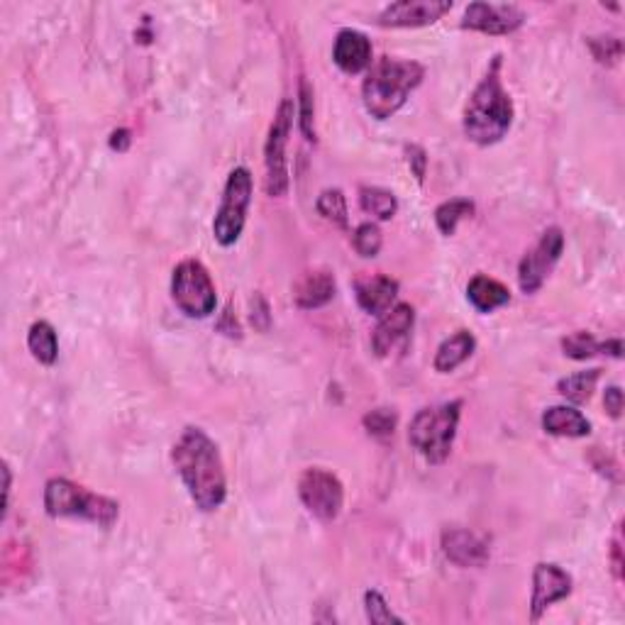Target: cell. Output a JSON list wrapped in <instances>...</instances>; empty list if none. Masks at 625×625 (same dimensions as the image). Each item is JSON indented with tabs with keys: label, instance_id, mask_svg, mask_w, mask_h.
<instances>
[{
	"label": "cell",
	"instance_id": "ac0fdd59",
	"mask_svg": "<svg viewBox=\"0 0 625 625\" xmlns=\"http://www.w3.org/2000/svg\"><path fill=\"white\" fill-rule=\"evenodd\" d=\"M357 303L362 311L369 315H384L389 308H394V301L398 296V281L391 276L376 274L369 279H359L355 284Z\"/></svg>",
	"mask_w": 625,
	"mask_h": 625
},
{
	"label": "cell",
	"instance_id": "44dd1931",
	"mask_svg": "<svg viewBox=\"0 0 625 625\" xmlns=\"http://www.w3.org/2000/svg\"><path fill=\"white\" fill-rule=\"evenodd\" d=\"M467 298L479 313H494L496 308L506 306L511 301V291L501 284V281L491 279V276L477 274L467 286Z\"/></svg>",
	"mask_w": 625,
	"mask_h": 625
},
{
	"label": "cell",
	"instance_id": "74e56055",
	"mask_svg": "<svg viewBox=\"0 0 625 625\" xmlns=\"http://www.w3.org/2000/svg\"><path fill=\"white\" fill-rule=\"evenodd\" d=\"M613 569H616V577L621 579V540L613 542Z\"/></svg>",
	"mask_w": 625,
	"mask_h": 625
},
{
	"label": "cell",
	"instance_id": "f1b7e54d",
	"mask_svg": "<svg viewBox=\"0 0 625 625\" xmlns=\"http://www.w3.org/2000/svg\"><path fill=\"white\" fill-rule=\"evenodd\" d=\"M364 608H367L369 623H374V625L403 623V618H398L396 613L391 611L389 604H386L384 596H381L379 591H367V594H364Z\"/></svg>",
	"mask_w": 625,
	"mask_h": 625
},
{
	"label": "cell",
	"instance_id": "f546056e",
	"mask_svg": "<svg viewBox=\"0 0 625 625\" xmlns=\"http://www.w3.org/2000/svg\"><path fill=\"white\" fill-rule=\"evenodd\" d=\"M364 428L374 438H389V435H394L396 428V413L389 411V408H376V411L364 416Z\"/></svg>",
	"mask_w": 625,
	"mask_h": 625
},
{
	"label": "cell",
	"instance_id": "1f68e13d",
	"mask_svg": "<svg viewBox=\"0 0 625 625\" xmlns=\"http://www.w3.org/2000/svg\"><path fill=\"white\" fill-rule=\"evenodd\" d=\"M313 91L306 81H301V132L306 135L308 142H315V127H313Z\"/></svg>",
	"mask_w": 625,
	"mask_h": 625
},
{
	"label": "cell",
	"instance_id": "836d02e7",
	"mask_svg": "<svg viewBox=\"0 0 625 625\" xmlns=\"http://www.w3.org/2000/svg\"><path fill=\"white\" fill-rule=\"evenodd\" d=\"M604 406L611 418H621L623 416V391L621 386H608L604 394Z\"/></svg>",
	"mask_w": 625,
	"mask_h": 625
},
{
	"label": "cell",
	"instance_id": "7c38bea8",
	"mask_svg": "<svg viewBox=\"0 0 625 625\" xmlns=\"http://www.w3.org/2000/svg\"><path fill=\"white\" fill-rule=\"evenodd\" d=\"M572 594V577L552 562L535 564L533 572V599H530V618L540 621L542 613L557 601Z\"/></svg>",
	"mask_w": 625,
	"mask_h": 625
},
{
	"label": "cell",
	"instance_id": "484cf974",
	"mask_svg": "<svg viewBox=\"0 0 625 625\" xmlns=\"http://www.w3.org/2000/svg\"><path fill=\"white\" fill-rule=\"evenodd\" d=\"M315 208L337 228H347V223H350V218H347V198L340 188H325L318 196V201H315Z\"/></svg>",
	"mask_w": 625,
	"mask_h": 625
},
{
	"label": "cell",
	"instance_id": "e575fe53",
	"mask_svg": "<svg viewBox=\"0 0 625 625\" xmlns=\"http://www.w3.org/2000/svg\"><path fill=\"white\" fill-rule=\"evenodd\" d=\"M259 318H262V325H264V330L269 328V306H267V301H264L262 296H254V301H252V323H254V328H257L259 325Z\"/></svg>",
	"mask_w": 625,
	"mask_h": 625
},
{
	"label": "cell",
	"instance_id": "8992f818",
	"mask_svg": "<svg viewBox=\"0 0 625 625\" xmlns=\"http://www.w3.org/2000/svg\"><path fill=\"white\" fill-rule=\"evenodd\" d=\"M171 298L188 318H208L215 313L218 296L208 269L198 259H184L171 276Z\"/></svg>",
	"mask_w": 625,
	"mask_h": 625
},
{
	"label": "cell",
	"instance_id": "9c48e42d",
	"mask_svg": "<svg viewBox=\"0 0 625 625\" xmlns=\"http://www.w3.org/2000/svg\"><path fill=\"white\" fill-rule=\"evenodd\" d=\"M298 496H301L303 506L323 523H333L340 516L342 503H345L342 481L333 472H325L320 467L306 469L301 474V479H298Z\"/></svg>",
	"mask_w": 625,
	"mask_h": 625
},
{
	"label": "cell",
	"instance_id": "4dcf8cb0",
	"mask_svg": "<svg viewBox=\"0 0 625 625\" xmlns=\"http://www.w3.org/2000/svg\"><path fill=\"white\" fill-rule=\"evenodd\" d=\"M589 44L596 62L601 64H616L623 54V42L618 37H594Z\"/></svg>",
	"mask_w": 625,
	"mask_h": 625
},
{
	"label": "cell",
	"instance_id": "8d00e7d4",
	"mask_svg": "<svg viewBox=\"0 0 625 625\" xmlns=\"http://www.w3.org/2000/svg\"><path fill=\"white\" fill-rule=\"evenodd\" d=\"M3 477H5V486H3V516L8 513V503H10V486H13V479H10V467L5 464L3 467Z\"/></svg>",
	"mask_w": 625,
	"mask_h": 625
},
{
	"label": "cell",
	"instance_id": "e0dca14e",
	"mask_svg": "<svg viewBox=\"0 0 625 625\" xmlns=\"http://www.w3.org/2000/svg\"><path fill=\"white\" fill-rule=\"evenodd\" d=\"M335 276L328 269H313L298 276L293 284V303L303 311H313V308H323L335 298Z\"/></svg>",
	"mask_w": 625,
	"mask_h": 625
},
{
	"label": "cell",
	"instance_id": "277c9868",
	"mask_svg": "<svg viewBox=\"0 0 625 625\" xmlns=\"http://www.w3.org/2000/svg\"><path fill=\"white\" fill-rule=\"evenodd\" d=\"M44 511L52 518H81L110 528L120 516L118 501L86 491L69 479H49L44 486Z\"/></svg>",
	"mask_w": 625,
	"mask_h": 625
},
{
	"label": "cell",
	"instance_id": "8fae6325",
	"mask_svg": "<svg viewBox=\"0 0 625 625\" xmlns=\"http://www.w3.org/2000/svg\"><path fill=\"white\" fill-rule=\"evenodd\" d=\"M525 22V13L518 5L508 3H472L464 10L462 27L472 32H484V35L501 37L516 32Z\"/></svg>",
	"mask_w": 625,
	"mask_h": 625
},
{
	"label": "cell",
	"instance_id": "7402d4cb",
	"mask_svg": "<svg viewBox=\"0 0 625 625\" xmlns=\"http://www.w3.org/2000/svg\"><path fill=\"white\" fill-rule=\"evenodd\" d=\"M27 347H30L32 357L44 367H52L59 357V340L57 330L47 323V320H37L27 333Z\"/></svg>",
	"mask_w": 625,
	"mask_h": 625
},
{
	"label": "cell",
	"instance_id": "ffe728a7",
	"mask_svg": "<svg viewBox=\"0 0 625 625\" xmlns=\"http://www.w3.org/2000/svg\"><path fill=\"white\" fill-rule=\"evenodd\" d=\"M474 350H477V340H474V335L469 333V330H459V333L447 337V340L438 347V352H435V362H433L435 372H440V374L455 372L459 364H464L469 357L474 355Z\"/></svg>",
	"mask_w": 625,
	"mask_h": 625
},
{
	"label": "cell",
	"instance_id": "cb8c5ba5",
	"mask_svg": "<svg viewBox=\"0 0 625 625\" xmlns=\"http://www.w3.org/2000/svg\"><path fill=\"white\" fill-rule=\"evenodd\" d=\"M599 379H601V369H589V372L564 376V379L557 381V394L564 396L572 403H586L591 398V394H594Z\"/></svg>",
	"mask_w": 625,
	"mask_h": 625
},
{
	"label": "cell",
	"instance_id": "83f0119b",
	"mask_svg": "<svg viewBox=\"0 0 625 625\" xmlns=\"http://www.w3.org/2000/svg\"><path fill=\"white\" fill-rule=\"evenodd\" d=\"M352 245H355L359 257L374 259L376 254L381 252V245H384V237H381L379 225H374V223L359 225V228L355 230V237H352Z\"/></svg>",
	"mask_w": 625,
	"mask_h": 625
},
{
	"label": "cell",
	"instance_id": "d6986e66",
	"mask_svg": "<svg viewBox=\"0 0 625 625\" xmlns=\"http://www.w3.org/2000/svg\"><path fill=\"white\" fill-rule=\"evenodd\" d=\"M542 430L557 438H586L591 433V423L577 408L552 406L542 413Z\"/></svg>",
	"mask_w": 625,
	"mask_h": 625
},
{
	"label": "cell",
	"instance_id": "5b68a950",
	"mask_svg": "<svg viewBox=\"0 0 625 625\" xmlns=\"http://www.w3.org/2000/svg\"><path fill=\"white\" fill-rule=\"evenodd\" d=\"M459 413H462V401L420 408L408 428V442L430 464H442L450 457L452 445H455Z\"/></svg>",
	"mask_w": 625,
	"mask_h": 625
},
{
	"label": "cell",
	"instance_id": "ba28073f",
	"mask_svg": "<svg viewBox=\"0 0 625 625\" xmlns=\"http://www.w3.org/2000/svg\"><path fill=\"white\" fill-rule=\"evenodd\" d=\"M296 118V105L291 98H284L269 127V140L264 147V167H267V181L264 188L271 198H281L289 191V164H286V145L291 137V125Z\"/></svg>",
	"mask_w": 625,
	"mask_h": 625
},
{
	"label": "cell",
	"instance_id": "d590c367",
	"mask_svg": "<svg viewBox=\"0 0 625 625\" xmlns=\"http://www.w3.org/2000/svg\"><path fill=\"white\" fill-rule=\"evenodd\" d=\"M132 145V137H130V130H125V127H120V130H115L113 135H110V149H115V152H127Z\"/></svg>",
	"mask_w": 625,
	"mask_h": 625
},
{
	"label": "cell",
	"instance_id": "4316f807",
	"mask_svg": "<svg viewBox=\"0 0 625 625\" xmlns=\"http://www.w3.org/2000/svg\"><path fill=\"white\" fill-rule=\"evenodd\" d=\"M562 350L569 359H577V362H582V359L599 355L601 342H596V337L591 333H584V330H579V333H572V335L564 337Z\"/></svg>",
	"mask_w": 625,
	"mask_h": 625
},
{
	"label": "cell",
	"instance_id": "2e32d148",
	"mask_svg": "<svg viewBox=\"0 0 625 625\" xmlns=\"http://www.w3.org/2000/svg\"><path fill=\"white\" fill-rule=\"evenodd\" d=\"M333 59L345 74H359L372 66V42L359 30H340L333 44Z\"/></svg>",
	"mask_w": 625,
	"mask_h": 625
},
{
	"label": "cell",
	"instance_id": "30bf717a",
	"mask_svg": "<svg viewBox=\"0 0 625 625\" xmlns=\"http://www.w3.org/2000/svg\"><path fill=\"white\" fill-rule=\"evenodd\" d=\"M562 252H564L562 230L547 228L542 232L538 245L521 259V267H518V284H521V291L523 293L540 291L547 276L555 269V264L560 262Z\"/></svg>",
	"mask_w": 625,
	"mask_h": 625
},
{
	"label": "cell",
	"instance_id": "603a6c76",
	"mask_svg": "<svg viewBox=\"0 0 625 625\" xmlns=\"http://www.w3.org/2000/svg\"><path fill=\"white\" fill-rule=\"evenodd\" d=\"M359 206L364 213L374 215L376 220H391L398 210V201L391 191L379 186H362L359 188Z\"/></svg>",
	"mask_w": 625,
	"mask_h": 625
},
{
	"label": "cell",
	"instance_id": "d6a6232c",
	"mask_svg": "<svg viewBox=\"0 0 625 625\" xmlns=\"http://www.w3.org/2000/svg\"><path fill=\"white\" fill-rule=\"evenodd\" d=\"M406 162L411 167L413 176H416L418 184L425 181V169H428V154L420 145H406Z\"/></svg>",
	"mask_w": 625,
	"mask_h": 625
},
{
	"label": "cell",
	"instance_id": "52a82bcc",
	"mask_svg": "<svg viewBox=\"0 0 625 625\" xmlns=\"http://www.w3.org/2000/svg\"><path fill=\"white\" fill-rule=\"evenodd\" d=\"M252 203V174L250 169L237 167L230 171L228 184H225L223 201H220L218 213H215L213 235L218 245L232 247L240 240L242 230H245L247 208Z\"/></svg>",
	"mask_w": 625,
	"mask_h": 625
},
{
	"label": "cell",
	"instance_id": "3957f363",
	"mask_svg": "<svg viewBox=\"0 0 625 625\" xmlns=\"http://www.w3.org/2000/svg\"><path fill=\"white\" fill-rule=\"evenodd\" d=\"M425 69L418 62L384 57L369 69L362 86V101L367 113L376 120H389L403 108L423 81Z\"/></svg>",
	"mask_w": 625,
	"mask_h": 625
},
{
	"label": "cell",
	"instance_id": "9a60e30c",
	"mask_svg": "<svg viewBox=\"0 0 625 625\" xmlns=\"http://www.w3.org/2000/svg\"><path fill=\"white\" fill-rule=\"evenodd\" d=\"M442 552L457 567H484L489 562V545L472 530L452 528L442 533Z\"/></svg>",
	"mask_w": 625,
	"mask_h": 625
},
{
	"label": "cell",
	"instance_id": "7a4b0ae2",
	"mask_svg": "<svg viewBox=\"0 0 625 625\" xmlns=\"http://www.w3.org/2000/svg\"><path fill=\"white\" fill-rule=\"evenodd\" d=\"M513 125V101L501 81V57H494L489 71L464 108V135L474 145L489 147L501 142Z\"/></svg>",
	"mask_w": 625,
	"mask_h": 625
},
{
	"label": "cell",
	"instance_id": "d4e9b609",
	"mask_svg": "<svg viewBox=\"0 0 625 625\" xmlns=\"http://www.w3.org/2000/svg\"><path fill=\"white\" fill-rule=\"evenodd\" d=\"M474 213V203L467 201V198H452V201H445L442 206L435 210V223H438V230L442 235H455L457 225L462 223L464 218Z\"/></svg>",
	"mask_w": 625,
	"mask_h": 625
},
{
	"label": "cell",
	"instance_id": "5bb4252c",
	"mask_svg": "<svg viewBox=\"0 0 625 625\" xmlns=\"http://www.w3.org/2000/svg\"><path fill=\"white\" fill-rule=\"evenodd\" d=\"M416 323V311H413L411 303H396L394 308H389L381 315L379 325L374 328L372 335V347L379 357H386L391 350L413 330Z\"/></svg>",
	"mask_w": 625,
	"mask_h": 625
},
{
	"label": "cell",
	"instance_id": "4fadbf2b",
	"mask_svg": "<svg viewBox=\"0 0 625 625\" xmlns=\"http://www.w3.org/2000/svg\"><path fill=\"white\" fill-rule=\"evenodd\" d=\"M452 10L450 0H401L381 10V27H425L445 18Z\"/></svg>",
	"mask_w": 625,
	"mask_h": 625
},
{
	"label": "cell",
	"instance_id": "6da1fadb",
	"mask_svg": "<svg viewBox=\"0 0 625 625\" xmlns=\"http://www.w3.org/2000/svg\"><path fill=\"white\" fill-rule=\"evenodd\" d=\"M171 462L184 481L191 501L203 513L215 511L228 496L223 457L218 445L201 428H186L181 438L171 447Z\"/></svg>",
	"mask_w": 625,
	"mask_h": 625
}]
</instances>
